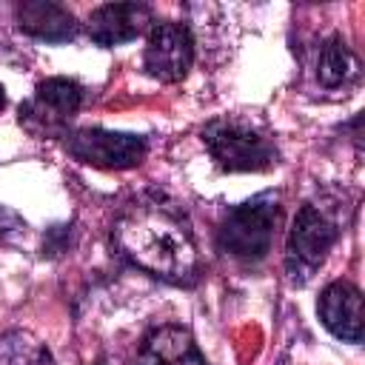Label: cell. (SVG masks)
I'll return each mask as SVG.
<instances>
[{
	"instance_id": "cell-1",
	"label": "cell",
	"mask_w": 365,
	"mask_h": 365,
	"mask_svg": "<svg viewBox=\"0 0 365 365\" xmlns=\"http://www.w3.org/2000/svg\"><path fill=\"white\" fill-rule=\"evenodd\" d=\"M123 254L154 277L191 282L200 271V254L185 222L160 202L131 205L114 225Z\"/></svg>"
},
{
	"instance_id": "cell-2",
	"label": "cell",
	"mask_w": 365,
	"mask_h": 365,
	"mask_svg": "<svg viewBox=\"0 0 365 365\" xmlns=\"http://www.w3.org/2000/svg\"><path fill=\"white\" fill-rule=\"evenodd\" d=\"M202 143L222 171H265L277 163V145L234 117L211 120L202 128Z\"/></svg>"
},
{
	"instance_id": "cell-3",
	"label": "cell",
	"mask_w": 365,
	"mask_h": 365,
	"mask_svg": "<svg viewBox=\"0 0 365 365\" xmlns=\"http://www.w3.org/2000/svg\"><path fill=\"white\" fill-rule=\"evenodd\" d=\"M274 222H277V194L265 191L234 211H228L222 228H220V248L242 262H257L268 254L274 240Z\"/></svg>"
},
{
	"instance_id": "cell-4",
	"label": "cell",
	"mask_w": 365,
	"mask_h": 365,
	"mask_svg": "<svg viewBox=\"0 0 365 365\" xmlns=\"http://www.w3.org/2000/svg\"><path fill=\"white\" fill-rule=\"evenodd\" d=\"M66 151L94 168H134L143 163L148 145L137 134L106 131V128H80L66 134Z\"/></svg>"
},
{
	"instance_id": "cell-5",
	"label": "cell",
	"mask_w": 365,
	"mask_h": 365,
	"mask_svg": "<svg viewBox=\"0 0 365 365\" xmlns=\"http://www.w3.org/2000/svg\"><path fill=\"white\" fill-rule=\"evenodd\" d=\"M336 240V225L314 205H302L294 217V225H291V234H288V254H285V262H288V271L294 279H305L322 259L325 254L331 251Z\"/></svg>"
},
{
	"instance_id": "cell-6",
	"label": "cell",
	"mask_w": 365,
	"mask_h": 365,
	"mask_svg": "<svg viewBox=\"0 0 365 365\" xmlns=\"http://www.w3.org/2000/svg\"><path fill=\"white\" fill-rule=\"evenodd\" d=\"M83 88L68 77H48L37 86L34 97L20 106V123H26L34 134H63L66 123L80 108Z\"/></svg>"
},
{
	"instance_id": "cell-7",
	"label": "cell",
	"mask_w": 365,
	"mask_h": 365,
	"mask_svg": "<svg viewBox=\"0 0 365 365\" xmlns=\"http://www.w3.org/2000/svg\"><path fill=\"white\" fill-rule=\"evenodd\" d=\"M191 63H194L191 31L180 23H154L143 54V68L160 83H177L188 74Z\"/></svg>"
},
{
	"instance_id": "cell-8",
	"label": "cell",
	"mask_w": 365,
	"mask_h": 365,
	"mask_svg": "<svg viewBox=\"0 0 365 365\" xmlns=\"http://www.w3.org/2000/svg\"><path fill=\"white\" fill-rule=\"evenodd\" d=\"M151 23V9L143 3H106L88 17V37L97 46H120L134 40Z\"/></svg>"
},
{
	"instance_id": "cell-9",
	"label": "cell",
	"mask_w": 365,
	"mask_h": 365,
	"mask_svg": "<svg viewBox=\"0 0 365 365\" xmlns=\"http://www.w3.org/2000/svg\"><path fill=\"white\" fill-rule=\"evenodd\" d=\"M319 319L325 328L348 342L362 339V294L356 285L336 279L319 297Z\"/></svg>"
},
{
	"instance_id": "cell-10",
	"label": "cell",
	"mask_w": 365,
	"mask_h": 365,
	"mask_svg": "<svg viewBox=\"0 0 365 365\" xmlns=\"http://www.w3.org/2000/svg\"><path fill=\"white\" fill-rule=\"evenodd\" d=\"M137 365H208V362L202 359L194 336L182 325H160L143 339Z\"/></svg>"
},
{
	"instance_id": "cell-11",
	"label": "cell",
	"mask_w": 365,
	"mask_h": 365,
	"mask_svg": "<svg viewBox=\"0 0 365 365\" xmlns=\"http://www.w3.org/2000/svg\"><path fill=\"white\" fill-rule=\"evenodd\" d=\"M17 26L46 43H66L77 34V23L68 9L51 0H26L17 6Z\"/></svg>"
},
{
	"instance_id": "cell-12",
	"label": "cell",
	"mask_w": 365,
	"mask_h": 365,
	"mask_svg": "<svg viewBox=\"0 0 365 365\" xmlns=\"http://www.w3.org/2000/svg\"><path fill=\"white\" fill-rule=\"evenodd\" d=\"M354 68H356V63H354V54H351L348 43L339 34L328 37L325 46L319 48V63H317V74H319L322 86H328V88L342 86L351 77Z\"/></svg>"
},
{
	"instance_id": "cell-13",
	"label": "cell",
	"mask_w": 365,
	"mask_h": 365,
	"mask_svg": "<svg viewBox=\"0 0 365 365\" xmlns=\"http://www.w3.org/2000/svg\"><path fill=\"white\" fill-rule=\"evenodd\" d=\"M0 365H51V354L40 339L11 331L0 336Z\"/></svg>"
},
{
	"instance_id": "cell-14",
	"label": "cell",
	"mask_w": 365,
	"mask_h": 365,
	"mask_svg": "<svg viewBox=\"0 0 365 365\" xmlns=\"http://www.w3.org/2000/svg\"><path fill=\"white\" fill-rule=\"evenodd\" d=\"M6 106V94H3V86H0V108Z\"/></svg>"
}]
</instances>
